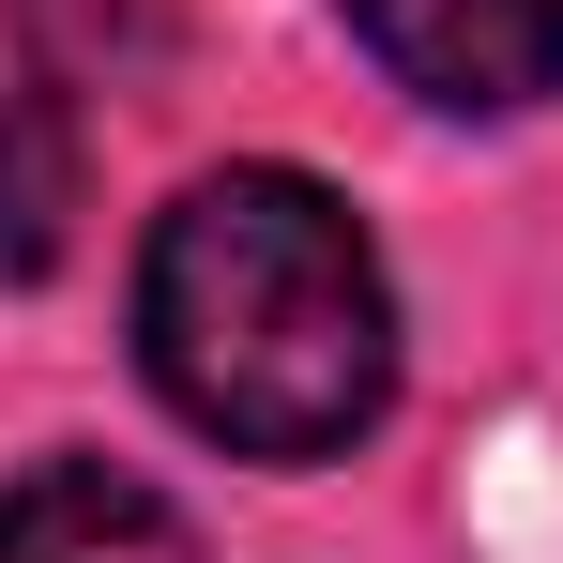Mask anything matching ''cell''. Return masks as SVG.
Here are the masks:
<instances>
[{"instance_id":"cell-1","label":"cell","mask_w":563,"mask_h":563,"mask_svg":"<svg viewBox=\"0 0 563 563\" xmlns=\"http://www.w3.org/2000/svg\"><path fill=\"white\" fill-rule=\"evenodd\" d=\"M137 366L198 442L260 472L351 457L396 396V275L305 168H213L137 244Z\"/></svg>"},{"instance_id":"cell-2","label":"cell","mask_w":563,"mask_h":563,"mask_svg":"<svg viewBox=\"0 0 563 563\" xmlns=\"http://www.w3.org/2000/svg\"><path fill=\"white\" fill-rule=\"evenodd\" d=\"M351 31L396 92L457 122H518L563 92V0H351Z\"/></svg>"},{"instance_id":"cell-3","label":"cell","mask_w":563,"mask_h":563,"mask_svg":"<svg viewBox=\"0 0 563 563\" xmlns=\"http://www.w3.org/2000/svg\"><path fill=\"white\" fill-rule=\"evenodd\" d=\"M0 563H198V518L107 457L0 472Z\"/></svg>"},{"instance_id":"cell-4","label":"cell","mask_w":563,"mask_h":563,"mask_svg":"<svg viewBox=\"0 0 563 563\" xmlns=\"http://www.w3.org/2000/svg\"><path fill=\"white\" fill-rule=\"evenodd\" d=\"M77 244V122L46 92H0V289L62 275Z\"/></svg>"}]
</instances>
